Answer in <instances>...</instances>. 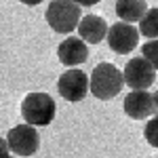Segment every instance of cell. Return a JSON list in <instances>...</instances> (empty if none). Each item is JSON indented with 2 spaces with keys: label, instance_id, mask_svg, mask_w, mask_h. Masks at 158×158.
<instances>
[{
  "label": "cell",
  "instance_id": "cell-1",
  "mask_svg": "<svg viewBox=\"0 0 158 158\" xmlns=\"http://www.w3.org/2000/svg\"><path fill=\"white\" fill-rule=\"evenodd\" d=\"M122 85H124V74L112 63L103 61L95 65L91 72V95H95L101 101L114 99L122 91Z\"/></svg>",
  "mask_w": 158,
  "mask_h": 158
},
{
  "label": "cell",
  "instance_id": "cell-2",
  "mask_svg": "<svg viewBox=\"0 0 158 158\" xmlns=\"http://www.w3.org/2000/svg\"><path fill=\"white\" fill-rule=\"evenodd\" d=\"M82 6L74 0H53L47 6V23L53 32L57 34H70L72 30L78 27L80 19H82Z\"/></svg>",
  "mask_w": 158,
  "mask_h": 158
},
{
  "label": "cell",
  "instance_id": "cell-3",
  "mask_svg": "<svg viewBox=\"0 0 158 158\" xmlns=\"http://www.w3.org/2000/svg\"><path fill=\"white\" fill-rule=\"evenodd\" d=\"M55 99L49 93H27L21 101V114L25 122L34 124V127H47L55 118Z\"/></svg>",
  "mask_w": 158,
  "mask_h": 158
},
{
  "label": "cell",
  "instance_id": "cell-4",
  "mask_svg": "<svg viewBox=\"0 0 158 158\" xmlns=\"http://www.w3.org/2000/svg\"><path fill=\"white\" fill-rule=\"evenodd\" d=\"M6 141H9V148L15 156H34L40 148V135H38V129L30 122H23V124H17L13 127L11 131L6 133Z\"/></svg>",
  "mask_w": 158,
  "mask_h": 158
},
{
  "label": "cell",
  "instance_id": "cell-5",
  "mask_svg": "<svg viewBox=\"0 0 158 158\" xmlns=\"http://www.w3.org/2000/svg\"><path fill=\"white\" fill-rule=\"evenodd\" d=\"M57 91L65 101H72V103L82 101L86 97V93L91 91V78L78 68H70L59 76Z\"/></svg>",
  "mask_w": 158,
  "mask_h": 158
},
{
  "label": "cell",
  "instance_id": "cell-6",
  "mask_svg": "<svg viewBox=\"0 0 158 158\" xmlns=\"http://www.w3.org/2000/svg\"><path fill=\"white\" fill-rule=\"evenodd\" d=\"M122 74H124V85L131 86V91H148L154 85L156 68L141 55V57H133L131 61H127Z\"/></svg>",
  "mask_w": 158,
  "mask_h": 158
},
{
  "label": "cell",
  "instance_id": "cell-7",
  "mask_svg": "<svg viewBox=\"0 0 158 158\" xmlns=\"http://www.w3.org/2000/svg\"><path fill=\"white\" fill-rule=\"evenodd\" d=\"M108 47L118 55H127L137 47L139 42V30L133 23L127 21H116L114 25H110L108 30Z\"/></svg>",
  "mask_w": 158,
  "mask_h": 158
},
{
  "label": "cell",
  "instance_id": "cell-8",
  "mask_svg": "<svg viewBox=\"0 0 158 158\" xmlns=\"http://www.w3.org/2000/svg\"><path fill=\"white\" fill-rule=\"evenodd\" d=\"M124 114L133 120H146L154 114V93L148 91H131L122 101Z\"/></svg>",
  "mask_w": 158,
  "mask_h": 158
},
{
  "label": "cell",
  "instance_id": "cell-9",
  "mask_svg": "<svg viewBox=\"0 0 158 158\" xmlns=\"http://www.w3.org/2000/svg\"><path fill=\"white\" fill-rule=\"evenodd\" d=\"M57 57H59V61L63 65L76 68V65H80V63H85L89 59V42H85L80 36L65 38L57 47Z\"/></svg>",
  "mask_w": 158,
  "mask_h": 158
},
{
  "label": "cell",
  "instance_id": "cell-10",
  "mask_svg": "<svg viewBox=\"0 0 158 158\" xmlns=\"http://www.w3.org/2000/svg\"><path fill=\"white\" fill-rule=\"evenodd\" d=\"M76 30H78V36L82 38L85 42H89V44H99L103 38H108L110 25L99 15H86V17L80 19V23H78Z\"/></svg>",
  "mask_w": 158,
  "mask_h": 158
},
{
  "label": "cell",
  "instance_id": "cell-11",
  "mask_svg": "<svg viewBox=\"0 0 158 158\" xmlns=\"http://www.w3.org/2000/svg\"><path fill=\"white\" fill-rule=\"evenodd\" d=\"M114 9L120 21L135 23V21H141L143 15L148 13V2L146 0H116Z\"/></svg>",
  "mask_w": 158,
  "mask_h": 158
},
{
  "label": "cell",
  "instance_id": "cell-12",
  "mask_svg": "<svg viewBox=\"0 0 158 158\" xmlns=\"http://www.w3.org/2000/svg\"><path fill=\"white\" fill-rule=\"evenodd\" d=\"M139 34L148 40L158 38V9H148L143 19L139 21Z\"/></svg>",
  "mask_w": 158,
  "mask_h": 158
},
{
  "label": "cell",
  "instance_id": "cell-13",
  "mask_svg": "<svg viewBox=\"0 0 158 158\" xmlns=\"http://www.w3.org/2000/svg\"><path fill=\"white\" fill-rule=\"evenodd\" d=\"M141 55L156 68V72H158V38H152L146 44H141Z\"/></svg>",
  "mask_w": 158,
  "mask_h": 158
},
{
  "label": "cell",
  "instance_id": "cell-14",
  "mask_svg": "<svg viewBox=\"0 0 158 158\" xmlns=\"http://www.w3.org/2000/svg\"><path fill=\"white\" fill-rule=\"evenodd\" d=\"M143 137L152 148H158V116L148 120L146 129H143Z\"/></svg>",
  "mask_w": 158,
  "mask_h": 158
},
{
  "label": "cell",
  "instance_id": "cell-15",
  "mask_svg": "<svg viewBox=\"0 0 158 158\" xmlns=\"http://www.w3.org/2000/svg\"><path fill=\"white\" fill-rule=\"evenodd\" d=\"M9 152H11L9 141H6L4 137H0V158H9Z\"/></svg>",
  "mask_w": 158,
  "mask_h": 158
},
{
  "label": "cell",
  "instance_id": "cell-16",
  "mask_svg": "<svg viewBox=\"0 0 158 158\" xmlns=\"http://www.w3.org/2000/svg\"><path fill=\"white\" fill-rule=\"evenodd\" d=\"M74 2H78L80 6H95L99 0H74Z\"/></svg>",
  "mask_w": 158,
  "mask_h": 158
},
{
  "label": "cell",
  "instance_id": "cell-17",
  "mask_svg": "<svg viewBox=\"0 0 158 158\" xmlns=\"http://www.w3.org/2000/svg\"><path fill=\"white\" fill-rule=\"evenodd\" d=\"M19 2H21V4H25V6H38L42 0H19Z\"/></svg>",
  "mask_w": 158,
  "mask_h": 158
},
{
  "label": "cell",
  "instance_id": "cell-18",
  "mask_svg": "<svg viewBox=\"0 0 158 158\" xmlns=\"http://www.w3.org/2000/svg\"><path fill=\"white\" fill-rule=\"evenodd\" d=\"M154 114L158 116V91L154 93Z\"/></svg>",
  "mask_w": 158,
  "mask_h": 158
},
{
  "label": "cell",
  "instance_id": "cell-19",
  "mask_svg": "<svg viewBox=\"0 0 158 158\" xmlns=\"http://www.w3.org/2000/svg\"><path fill=\"white\" fill-rule=\"evenodd\" d=\"M9 158H21V156H9Z\"/></svg>",
  "mask_w": 158,
  "mask_h": 158
}]
</instances>
